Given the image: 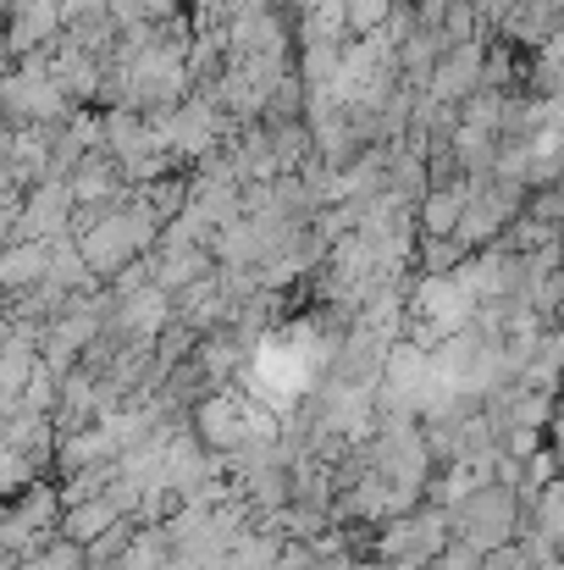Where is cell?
Segmentation results:
<instances>
[{
	"mask_svg": "<svg viewBox=\"0 0 564 570\" xmlns=\"http://www.w3.org/2000/svg\"><path fill=\"white\" fill-rule=\"evenodd\" d=\"M471 194H476V184L426 194V199H420V210H415L420 238H454V233H459V216H465V205H471Z\"/></svg>",
	"mask_w": 564,
	"mask_h": 570,
	"instance_id": "5",
	"label": "cell"
},
{
	"mask_svg": "<svg viewBox=\"0 0 564 570\" xmlns=\"http://www.w3.org/2000/svg\"><path fill=\"white\" fill-rule=\"evenodd\" d=\"M50 261H56V244L44 238H22V244H6V261H0V277H6V294L22 299L33 294L44 277H50Z\"/></svg>",
	"mask_w": 564,
	"mask_h": 570,
	"instance_id": "3",
	"label": "cell"
},
{
	"mask_svg": "<svg viewBox=\"0 0 564 570\" xmlns=\"http://www.w3.org/2000/svg\"><path fill=\"white\" fill-rule=\"evenodd\" d=\"M482 83H487V45H454L426 95L443 106H465L471 95H482Z\"/></svg>",
	"mask_w": 564,
	"mask_h": 570,
	"instance_id": "2",
	"label": "cell"
},
{
	"mask_svg": "<svg viewBox=\"0 0 564 570\" xmlns=\"http://www.w3.org/2000/svg\"><path fill=\"white\" fill-rule=\"evenodd\" d=\"M448 527H454V543H465L476 554H498V549L521 543V532H526V493H515L493 476L448 510Z\"/></svg>",
	"mask_w": 564,
	"mask_h": 570,
	"instance_id": "1",
	"label": "cell"
},
{
	"mask_svg": "<svg viewBox=\"0 0 564 570\" xmlns=\"http://www.w3.org/2000/svg\"><path fill=\"white\" fill-rule=\"evenodd\" d=\"M526 532H537V538L564 549V476H554L548 488H537L526 499Z\"/></svg>",
	"mask_w": 564,
	"mask_h": 570,
	"instance_id": "6",
	"label": "cell"
},
{
	"mask_svg": "<svg viewBox=\"0 0 564 570\" xmlns=\"http://www.w3.org/2000/svg\"><path fill=\"white\" fill-rule=\"evenodd\" d=\"M128 515L100 493V499H78V504H67V515H61V538L67 543H83V549H95L100 538H111L117 527H122Z\"/></svg>",
	"mask_w": 564,
	"mask_h": 570,
	"instance_id": "4",
	"label": "cell"
}]
</instances>
